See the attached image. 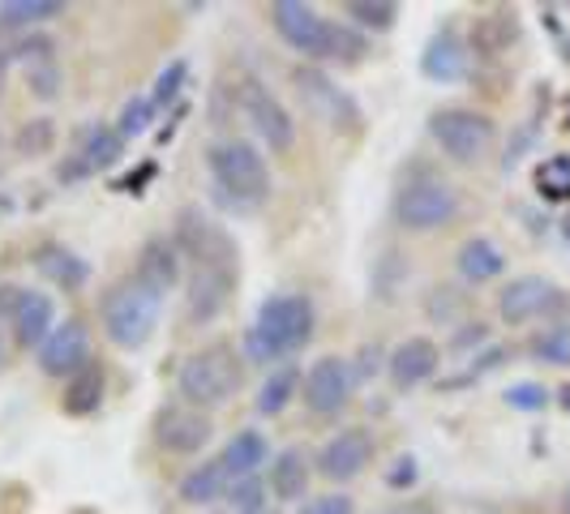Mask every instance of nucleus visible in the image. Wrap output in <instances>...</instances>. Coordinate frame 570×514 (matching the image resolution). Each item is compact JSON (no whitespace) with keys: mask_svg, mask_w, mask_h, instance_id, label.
<instances>
[{"mask_svg":"<svg viewBox=\"0 0 570 514\" xmlns=\"http://www.w3.org/2000/svg\"><path fill=\"white\" fill-rule=\"evenodd\" d=\"M314 300L305 291H279V296H266L257 305L254 326L245 330V356L254 365H275L296 356L301 347H309L314 339Z\"/></svg>","mask_w":570,"mask_h":514,"instance_id":"f257e3e1","label":"nucleus"},{"mask_svg":"<svg viewBox=\"0 0 570 514\" xmlns=\"http://www.w3.org/2000/svg\"><path fill=\"white\" fill-rule=\"evenodd\" d=\"M206 168L215 176V198L228 201L232 210H254L271 194V171L254 142H240V138L215 142L206 155Z\"/></svg>","mask_w":570,"mask_h":514,"instance_id":"f03ea898","label":"nucleus"},{"mask_svg":"<svg viewBox=\"0 0 570 514\" xmlns=\"http://www.w3.org/2000/svg\"><path fill=\"white\" fill-rule=\"evenodd\" d=\"M159 314H164V296H155L134 275L112 284L104 291V300H99L104 335H108V343L125 347V352H138V347L150 343L155 326H159Z\"/></svg>","mask_w":570,"mask_h":514,"instance_id":"7ed1b4c3","label":"nucleus"},{"mask_svg":"<svg viewBox=\"0 0 570 514\" xmlns=\"http://www.w3.org/2000/svg\"><path fill=\"white\" fill-rule=\"evenodd\" d=\"M240 382H245V365H240V356H236V347L228 339H215L198 347L180 365V377H176L185 403L198 407V412L202 407H224L240 391Z\"/></svg>","mask_w":570,"mask_h":514,"instance_id":"20e7f679","label":"nucleus"},{"mask_svg":"<svg viewBox=\"0 0 570 514\" xmlns=\"http://www.w3.org/2000/svg\"><path fill=\"white\" fill-rule=\"evenodd\" d=\"M395 224L407 231H438L459 219V194L442 176H412L395 189Z\"/></svg>","mask_w":570,"mask_h":514,"instance_id":"39448f33","label":"nucleus"},{"mask_svg":"<svg viewBox=\"0 0 570 514\" xmlns=\"http://www.w3.org/2000/svg\"><path fill=\"white\" fill-rule=\"evenodd\" d=\"M429 138L455 164H481L498 146V125L476 108H438L429 116Z\"/></svg>","mask_w":570,"mask_h":514,"instance_id":"423d86ee","label":"nucleus"},{"mask_svg":"<svg viewBox=\"0 0 570 514\" xmlns=\"http://www.w3.org/2000/svg\"><path fill=\"white\" fill-rule=\"evenodd\" d=\"M171 245L194 266H240V249L228 231L219 228L202 206H180L176 210V236Z\"/></svg>","mask_w":570,"mask_h":514,"instance_id":"0eeeda50","label":"nucleus"},{"mask_svg":"<svg viewBox=\"0 0 570 514\" xmlns=\"http://www.w3.org/2000/svg\"><path fill=\"white\" fill-rule=\"evenodd\" d=\"M236 108L249 116L254 134L275 155L292 150V142H296V120H292V112L257 78H240V86H236Z\"/></svg>","mask_w":570,"mask_h":514,"instance_id":"6e6552de","label":"nucleus"},{"mask_svg":"<svg viewBox=\"0 0 570 514\" xmlns=\"http://www.w3.org/2000/svg\"><path fill=\"white\" fill-rule=\"evenodd\" d=\"M292 86H296V95L305 99V108H309L317 120H326L335 134H361V108H356L352 95H343L340 86L331 82L322 69L301 65V69L292 73Z\"/></svg>","mask_w":570,"mask_h":514,"instance_id":"1a4fd4ad","label":"nucleus"},{"mask_svg":"<svg viewBox=\"0 0 570 514\" xmlns=\"http://www.w3.org/2000/svg\"><path fill=\"white\" fill-rule=\"evenodd\" d=\"M210 433H215L210 416L198 412V407H189V403H164L155 412V421H150L155 446L168 451V455H198L202 446L210 442Z\"/></svg>","mask_w":570,"mask_h":514,"instance_id":"9d476101","label":"nucleus"},{"mask_svg":"<svg viewBox=\"0 0 570 514\" xmlns=\"http://www.w3.org/2000/svg\"><path fill=\"white\" fill-rule=\"evenodd\" d=\"M562 305V287L544 275H519L498 291V317L507 326H528L537 317H549Z\"/></svg>","mask_w":570,"mask_h":514,"instance_id":"9b49d317","label":"nucleus"},{"mask_svg":"<svg viewBox=\"0 0 570 514\" xmlns=\"http://www.w3.org/2000/svg\"><path fill=\"white\" fill-rule=\"evenodd\" d=\"M373 451H377V442H373V433L365 425L340 428V433L317 451V476H326V481H335V485H347V481H356L373 463Z\"/></svg>","mask_w":570,"mask_h":514,"instance_id":"f8f14e48","label":"nucleus"},{"mask_svg":"<svg viewBox=\"0 0 570 514\" xmlns=\"http://www.w3.org/2000/svg\"><path fill=\"white\" fill-rule=\"evenodd\" d=\"M271 22L279 30L287 48H296L301 57L322 60L326 52V39H331V22L317 13L314 4H301V0H275L271 4Z\"/></svg>","mask_w":570,"mask_h":514,"instance_id":"ddd939ff","label":"nucleus"},{"mask_svg":"<svg viewBox=\"0 0 570 514\" xmlns=\"http://www.w3.org/2000/svg\"><path fill=\"white\" fill-rule=\"evenodd\" d=\"M240 279V266H194L189 270V291H185V314L194 326H206L228 309L232 291Z\"/></svg>","mask_w":570,"mask_h":514,"instance_id":"4468645a","label":"nucleus"},{"mask_svg":"<svg viewBox=\"0 0 570 514\" xmlns=\"http://www.w3.org/2000/svg\"><path fill=\"white\" fill-rule=\"evenodd\" d=\"M352 360H343V356H322L309 365L305 373V382H301V399L305 407L314 412V416H335L347 395H352Z\"/></svg>","mask_w":570,"mask_h":514,"instance_id":"2eb2a0df","label":"nucleus"},{"mask_svg":"<svg viewBox=\"0 0 570 514\" xmlns=\"http://www.w3.org/2000/svg\"><path fill=\"white\" fill-rule=\"evenodd\" d=\"M86 365H90V330L78 317H65V322H57V330L43 339V347H39V369L48 373V377H65L69 382Z\"/></svg>","mask_w":570,"mask_h":514,"instance_id":"dca6fc26","label":"nucleus"},{"mask_svg":"<svg viewBox=\"0 0 570 514\" xmlns=\"http://www.w3.org/2000/svg\"><path fill=\"white\" fill-rule=\"evenodd\" d=\"M9 291V305L4 314L13 322V335L22 347H43V339L57 330V305L52 296L43 291H22V287H4Z\"/></svg>","mask_w":570,"mask_h":514,"instance_id":"f3484780","label":"nucleus"},{"mask_svg":"<svg viewBox=\"0 0 570 514\" xmlns=\"http://www.w3.org/2000/svg\"><path fill=\"white\" fill-rule=\"evenodd\" d=\"M468 65H472V48L455 27H442L429 34L425 52H421V73L438 86H455L468 78Z\"/></svg>","mask_w":570,"mask_h":514,"instance_id":"a211bd4d","label":"nucleus"},{"mask_svg":"<svg viewBox=\"0 0 570 514\" xmlns=\"http://www.w3.org/2000/svg\"><path fill=\"white\" fill-rule=\"evenodd\" d=\"M442 365V352H438V343L425 339V335H412V339H403L391 356H386V373H391V386L395 391H416L421 382H429L433 373Z\"/></svg>","mask_w":570,"mask_h":514,"instance_id":"6ab92c4d","label":"nucleus"},{"mask_svg":"<svg viewBox=\"0 0 570 514\" xmlns=\"http://www.w3.org/2000/svg\"><path fill=\"white\" fill-rule=\"evenodd\" d=\"M180 249L171 245L168 236H150L142 249H138V266H134V279L142 287H150L155 296H168L180 284Z\"/></svg>","mask_w":570,"mask_h":514,"instance_id":"aec40b11","label":"nucleus"},{"mask_svg":"<svg viewBox=\"0 0 570 514\" xmlns=\"http://www.w3.org/2000/svg\"><path fill=\"white\" fill-rule=\"evenodd\" d=\"M519 13L514 9H489L481 13L476 22H472V34H468V48L476 52V57H502V52H511L514 43H519Z\"/></svg>","mask_w":570,"mask_h":514,"instance_id":"412c9836","label":"nucleus"},{"mask_svg":"<svg viewBox=\"0 0 570 514\" xmlns=\"http://www.w3.org/2000/svg\"><path fill=\"white\" fill-rule=\"evenodd\" d=\"M52 39L48 34H35V39H22L18 48H9L13 60H22L27 65V82L30 90L39 95V99H57V86H60V69H57V57H52Z\"/></svg>","mask_w":570,"mask_h":514,"instance_id":"4be33fe9","label":"nucleus"},{"mask_svg":"<svg viewBox=\"0 0 570 514\" xmlns=\"http://www.w3.org/2000/svg\"><path fill=\"white\" fill-rule=\"evenodd\" d=\"M309 476H314V467H309L305 446H287V451H279V455L271 458V493L284 506L309 497Z\"/></svg>","mask_w":570,"mask_h":514,"instance_id":"5701e85b","label":"nucleus"},{"mask_svg":"<svg viewBox=\"0 0 570 514\" xmlns=\"http://www.w3.org/2000/svg\"><path fill=\"white\" fill-rule=\"evenodd\" d=\"M104 391H108V373L99 360H90L86 369H78L69 382H65V395H60V412L82 421V416H95L99 403H104Z\"/></svg>","mask_w":570,"mask_h":514,"instance_id":"b1692460","label":"nucleus"},{"mask_svg":"<svg viewBox=\"0 0 570 514\" xmlns=\"http://www.w3.org/2000/svg\"><path fill=\"white\" fill-rule=\"evenodd\" d=\"M455 266L468 284H489V279H498V275L507 270V254H502L489 236H468V240L459 245Z\"/></svg>","mask_w":570,"mask_h":514,"instance_id":"393cba45","label":"nucleus"},{"mask_svg":"<svg viewBox=\"0 0 570 514\" xmlns=\"http://www.w3.org/2000/svg\"><path fill=\"white\" fill-rule=\"evenodd\" d=\"M219 458H224L232 481H249V476H257V472L271 463V442H266L257 428H240L228 446H224Z\"/></svg>","mask_w":570,"mask_h":514,"instance_id":"a878e982","label":"nucleus"},{"mask_svg":"<svg viewBox=\"0 0 570 514\" xmlns=\"http://www.w3.org/2000/svg\"><path fill=\"white\" fill-rule=\"evenodd\" d=\"M228 488H232V476H228V467H224V458H206V463H198V467L180 481V502H185V506H210V502L228 497Z\"/></svg>","mask_w":570,"mask_h":514,"instance_id":"bb28decb","label":"nucleus"},{"mask_svg":"<svg viewBox=\"0 0 570 514\" xmlns=\"http://www.w3.org/2000/svg\"><path fill=\"white\" fill-rule=\"evenodd\" d=\"M35 266H39V275H48V279L57 287H65V291H78V287L90 279V266H86L78 254L60 249V245H43V249L35 254Z\"/></svg>","mask_w":570,"mask_h":514,"instance_id":"cd10ccee","label":"nucleus"},{"mask_svg":"<svg viewBox=\"0 0 570 514\" xmlns=\"http://www.w3.org/2000/svg\"><path fill=\"white\" fill-rule=\"evenodd\" d=\"M301 395V369L296 365H279V369L266 373V382L257 386V399L254 407L262 416H279L287 412V403Z\"/></svg>","mask_w":570,"mask_h":514,"instance_id":"c85d7f7f","label":"nucleus"},{"mask_svg":"<svg viewBox=\"0 0 570 514\" xmlns=\"http://www.w3.org/2000/svg\"><path fill=\"white\" fill-rule=\"evenodd\" d=\"M120 155H125V138L116 134V125H95L82 138V150H78V159H82V168L90 171V176L120 164Z\"/></svg>","mask_w":570,"mask_h":514,"instance_id":"c756f323","label":"nucleus"},{"mask_svg":"<svg viewBox=\"0 0 570 514\" xmlns=\"http://www.w3.org/2000/svg\"><path fill=\"white\" fill-rule=\"evenodd\" d=\"M343 13L361 30H373V34H386V30L400 22V4L395 0H347Z\"/></svg>","mask_w":570,"mask_h":514,"instance_id":"7c9ffc66","label":"nucleus"},{"mask_svg":"<svg viewBox=\"0 0 570 514\" xmlns=\"http://www.w3.org/2000/svg\"><path fill=\"white\" fill-rule=\"evenodd\" d=\"M60 0H4L0 4V27H39L48 18H60Z\"/></svg>","mask_w":570,"mask_h":514,"instance_id":"2f4dec72","label":"nucleus"},{"mask_svg":"<svg viewBox=\"0 0 570 514\" xmlns=\"http://www.w3.org/2000/svg\"><path fill=\"white\" fill-rule=\"evenodd\" d=\"M365 52H370V43H365V34L352 27H343V22H331V39H326V52H322V60H331V65H361L365 60Z\"/></svg>","mask_w":570,"mask_h":514,"instance_id":"473e14b6","label":"nucleus"},{"mask_svg":"<svg viewBox=\"0 0 570 514\" xmlns=\"http://www.w3.org/2000/svg\"><path fill=\"white\" fill-rule=\"evenodd\" d=\"M528 347H532V356H537L541 365H570V326L567 322H553V326H544Z\"/></svg>","mask_w":570,"mask_h":514,"instance_id":"72a5a7b5","label":"nucleus"},{"mask_svg":"<svg viewBox=\"0 0 570 514\" xmlns=\"http://www.w3.org/2000/svg\"><path fill=\"white\" fill-rule=\"evenodd\" d=\"M155 103H150V95H134L125 108H120V120H116V134L129 142V138H142L146 129H150V120H155Z\"/></svg>","mask_w":570,"mask_h":514,"instance_id":"f704fd0d","label":"nucleus"},{"mask_svg":"<svg viewBox=\"0 0 570 514\" xmlns=\"http://www.w3.org/2000/svg\"><path fill=\"white\" fill-rule=\"evenodd\" d=\"M18 155H48L52 150V142H57V125L48 120V116H35L30 125H22L18 129Z\"/></svg>","mask_w":570,"mask_h":514,"instance_id":"c9c22d12","label":"nucleus"},{"mask_svg":"<svg viewBox=\"0 0 570 514\" xmlns=\"http://www.w3.org/2000/svg\"><path fill=\"white\" fill-rule=\"evenodd\" d=\"M537 189L544 198H570V155H558V159H544L537 168Z\"/></svg>","mask_w":570,"mask_h":514,"instance_id":"e433bc0d","label":"nucleus"},{"mask_svg":"<svg viewBox=\"0 0 570 514\" xmlns=\"http://www.w3.org/2000/svg\"><path fill=\"white\" fill-rule=\"evenodd\" d=\"M185 78H189V65H185V60H171L168 69L155 78L150 103H155V108H171V103L180 99V90H185Z\"/></svg>","mask_w":570,"mask_h":514,"instance_id":"4c0bfd02","label":"nucleus"},{"mask_svg":"<svg viewBox=\"0 0 570 514\" xmlns=\"http://www.w3.org/2000/svg\"><path fill=\"white\" fill-rule=\"evenodd\" d=\"M228 502H232V506H236L240 514L262 511V506H266V485H262V476H249V481H232Z\"/></svg>","mask_w":570,"mask_h":514,"instance_id":"58836bf2","label":"nucleus"},{"mask_svg":"<svg viewBox=\"0 0 570 514\" xmlns=\"http://www.w3.org/2000/svg\"><path fill=\"white\" fill-rule=\"evenodd\" d=\"M507 403H511L514 412H544L549 407V391L537 386V382H519L507 391Z\"/></svg>","mask_w":570,"mask_h":514,"instance_id":"ea45409f","label":"nucleus"},{"mask_svg":"<svg viewBox=\"0 0 570 514\" xmlns=\"http://www.w3.org/2000/svg\"><path fill=\"white\" fill-rule=\"evenodd\" d=\"M296 514H356V502H352L347 493H340V488H335V493L309 497V502H305V506H301Z\"/></svg>","mask_w":570,"mask_h":514,"instance_id":"a19ab883","label":"nucleus"},{"mask_svg":"<svg viewBox=\"0 0 570 514\" xmlns=\"http://www.w3.org/2000/svg\"><path fill=\"white\" fill-rule=\"evenodd\" d=\"M386 485H391V488H412V485H416V458H412V455L395 458V467L386 472Z\"/></svg>","mask_w":570,"mask_h":514,"instance_id":"79ce46f5","label":"nucleus"},{"mask_svg":"<svg viewBox=\"0 0 570 514\" xmlns=\"http://www.w3.org/2000/svg\"><path fill=\"white\" fill-rule=\"evenodd\" d=\"M377 369H382V352H377V347H365V352H361V365H352V382H370Z\"/></svg>","mask_w":570,"mask_h":514,"instance_id":"37998d69","label":"nucleus"},{"mask_svg":"<svg viewBox=\"0 0 570 514\" xmlns=\"http://www.w3.org/2000/svg\"><path fill=\"white\" fill-rule=\"evenodd\" d=\"M391 514H438V511H433L429 502H407V506H395Z\"/></svg>","mask_w":570,"mask_h":514,"instance_id":"c03bdc74","label":"nucleus"},{"mask_svg":"<svg viewBox=\"0 0 570 514\" xmlns=\"http://www.w3.org/2000/svg\"><path fill=\"white\" fill-rule=\"evenodd\" d=\"M9 65H13V52L0 48V95H4V78H9Z\"/></svg>","mask_w":570,"mask_h":514,"instance_id":"a18cd8bd","label":"nucleus"},{"mask_svg":"<svg viewBox=\"0 0 570 514\" xmlns=\"http://www.w3.org/2000/svg\"><path fill=\"white\" fill-rule=\"evenodd\" d=\"M562 514H570V485H567V493H562Z\"/></svg>","mask_w":570,"mask_h":514,"instance_id":"49530a36","label":"nucleus"},{"mask_svg":"<svg viewBox=\"0 0 570 514\" xmlns=\"http://www.w3.org/2000/svg\"><path fill=\"white\" fill-rule=\"evenodd\" d=\"M562 407H570V386L562 391Z\"/></svg>","mask_w":570,"mask_h":514,"instance_id":"de8ad7c7","label":"nucleus"},{"mask_svg":"<svg viewBox=\"0 0 570 514\" xmlns=\"http://www.w3.org/2000/svg\"><path fill=\"white\" fill-rule=\"evenodd\" d=\"M254 514H275V511H271V506H262V511H254Z\"/></svg>","mask_w":570,"mask_h":514,"instance_id":"09e8293b","label":"nucleus"},{"mask_svg":"<svg viewBox=\"0 0 570 514\" xmlns=\"http://www.w3.org/2000/svg\"><path fill=\"white\" fill-rule=\"evenodd\" d=\"M78 514H95V511H78Z\"/></svg>","mask_w":570,"mask_h":514,"instance_id":"8fccbe9b","label":"nucleus"},{"mask_svg":"<svg viewBox=\"0 0 570 514\" xmlns=\"http://www.w3.org/2000/svg\"><path fill=\"white\" fill-rule=\"evenodd\" d=\"M0 356H4V347H0Z\"/></svg>","mask_w":570,"mask_h":514,"instance_id":"3c124183","label":"nucleus"},{"mask_svg":"<svg viewBox=\"0 0 570 514\" xmlns=\"http://www.w3.org/2000/svg\"><path fill=\"white\" fill-rule=\"evenodd\" d=\"M382 514H391V511H382Z\"/></svg>","mask_w":570,"mask_h":514,"instance_id":"603ef678","label":"nucleus"},{"mask_svg":"<svg viewBox=\"0 0 570 514\" xmlns=\"http://www.w3.org/2000/svg\"><path fill=\"white\" fill-rule=\"evenodd\" d=\"M567 60H570V52H567Z\"/></svg>","mask_w":570,"mask_h":514,"instance_id":"864d4df0","label":"nucleus"}]
</instances>
